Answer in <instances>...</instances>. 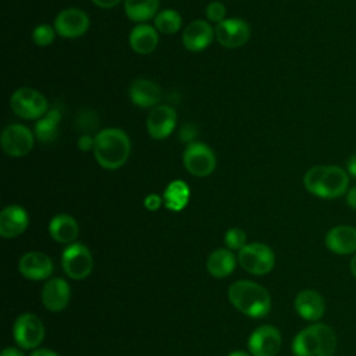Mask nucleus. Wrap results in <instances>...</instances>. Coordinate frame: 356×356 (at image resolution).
Listing matches in <instances>:
<instances>
[{
  "label": "nucleus",
  "instance_id": "obj_1",
  "mask_svg": "<svg viewBox=\"0 0 356 356\" xmlns=\"http://www.w3.org/2000/svg\"><path fill=\"white\" fill-rule=\"evenodd\" d=\"M95 159L104 170L122 167L131 154L129 136L120 128H104L95 135Z\"/></svg>",
  "mask_w": 356,
  "mask_h": 356
},
{
  "label": "nucleus",
  "instance_id": "obj_2",
  "mask_svg": "<svg viewBox=\"0 0 356 356\" xmlns=\"http://www.w3.org/2000/svg\"><path fill=\"white\" fill-rule=\"evenodd\" d=\"M306 191L321 199H335L348 192L349 174L338 165H314L303 177Z\"/></svg>",
  "mask_w": 356,
  "mask_h": 356
},
{
  "label": "nucleus",
  "instance_id": "obj_3",
  "mask_svg": "<svg viewBox=\"0 0 356 356\" xmlns=\"http://www.w3.org/2000/svg\"><path fill=\"white\" fill-rule=\"evenodd\" d=\"M228 299L235 309L252 318L266 317L271 309L268 291L253 281L239 280L231 284Z\"/></svg>",
  "mask_w": 356,
  "mask_h": 356
},
{
  "label": "nucleus",
  "instance_id": "obj_4",
  "mask_svg": "<svg viewBox=\"0 0 356 356\" xmlns=\"http://www.w3.org/2000/svg\"><path fill=\"white\" fill-rule=\"evenodd\" d=\"M335 350V331L323 323L307 325L292 341L293 356H334Z\"/></svg>",
  "mask_w": 356,
  "mask_h": 356
},
{
  "label": "nucleus",
  "instance_id": "obj_5",
  "mask_svg": "<svg viewBox=\"0 0 356 356\" xmlns=\"http://www.w3.org/2000/svg\"><path fill=\"white\" fill-rule=\"evenodd\" d=\"M14 114L25 120H39L49 111L47 99L33 88H19L10 99Z\"/></svg>",
  "mask_w": 356,
  "mask_h": 356
},
{
  "label": "nucleus",
  "instance_id": "obj_6",
  "mask_svg": "<svg viewBox=\"0 0 356 356\" xmlns=\"http://www.w3.org/2000/svg\"><path fill=\"white\" fill-rule=\"evenodd\" d=\"M238 261L250 274L263 275L273 270L275 264V256L270 246L261 242H253L245 245L238 252Z\"/></svg>",
  "mask_w": 356,
  "mask_h": 356
},
{
  "label": "nucleus",
  "instance_id": "obj_7",
  "mask_svg": "<svg viewBox=\"0 0 356 356\" xmlns=\"http://www.w3.org/2000/svg\"><path fill=\"white\" fill-rule=\"evenodd\" d=\"M184 167L193 177H207L216 170L217 159L211 147L202 142H191L182 154Z\"/></svg>",
  "mask_w": 356,
  "mask_h": 356
},
{
  "label": "nucleus",
  "instance_id": "obj_8",
  "mask_svg": "<svg viewBox=\"0 0 356 356\" xmlns=\"http://www.w3.org/2000/svg\"><path fill=\"white\" fill-rule=\"evenodd\" d=\"M64 273L72 280L86 278L93 267V259L90 250L79 242L70 243L61 257Z\"/></svg>",
  "mask_w": 356,
  "mask_h": 356
},
{
  "label": "nucleus",
  "instance_id": "obj_9",
  "mask_svg": "<svg viewBox=\"0 0 356 356\" xmlns=\"http://www.w3.org/2000/svg\"><path fill=\"white\" fill-rule=\"evenodd\" d=\"M13 335L22 349H33L44 339V325L38 316L24 313L15 320Z\"/></svg>",
  "mask_w": 356,
  "mask_h": 356
},
{
  "label": "nucleus",
  "instance_id": "obj_10",
  "mask_svg": "<svg viewBox=\"0 0 356 356\" xmlns=\"http://www.w3.org/2000/svg\"><path fill=\"white\" fill-rule=\"evenodd\" d=\"M35 134L22 124H10L1 132V147L6 154L21 157L33 147Z\"/></svg>",
  "mask_w": 356,
  "mask_h": 356
},
{
  "label": "nucleus",
  "instance_id": "obj_11",
  "mask_svg": "<svg viewBox=\"0 0 356 356\" xmlns=\"http://www.w3.org/2000/svg\"><path fill=\"white\" fill-rule=\"evenodd\" d=\"M90 21L88 14L79 8H65L60 11L54 19L56 33L61 38L75 39L86 33L89 29Z\"/></svg>",
  "mask_w": 356,
  "mask_h": 356
},
{
  "label": "nucleus",
  "instance_id": "obj_12",
  "mask_svg": "<svg viewBox=\"0 0 356 356\" xmlns=\"http://www.w3.org/2000/svg\"><path fill=\"white\" fill-rule=\"evenodd\" d=\"M217 42L225 49H238L250 38V26L241 18H225L214 28Z\"/></svg>",
  "mask_w": 356,
  "mask_h": 356
},
{
  "label": "nucleus",
  "instance_id": "obj_13",
  "mask_svg": "<svg viewBox=\"0 0 356 356\" xmlns=\"http://www.w3.org/2000/svg\"><path fill=\"white\" fill-rule=\"evenodd\" d=\"M177 125V111L167 104L153 107L146 118V128L153 139L161 140L172 134Z\"/></svg>",
  "mask_w": 356,
  "mask_h": 356
},
{
  "label": "nucleus",
  "instance_id": "obj_14",
  "mask_svg": "<svg viewBox=\"0 0 356 356\" xmlns=\"http://www.w3.org/2000/svg\"><path fill=\"white\" fill-rule=\"evenodd\" d=\"M252 356H275L281 348V334L273 325H260L249 337Z\"/></svg>",
  "mask_w": 356,
  "mask_h": 356
},
{
  "label": "nucleus",
  "instance_id": "obj_15",
  "mask_svg": "<svg viewBox=\"0 0 356 356\" xmlns=\"http://www.w3.org/2000/svg\"><path fill=\"white\" fill-rule=\"evenodd\" d=\"M19 273L32 281L49 278L53 273L51 259L42 252H28L18 261Z\"/></svg>",
  "mask_w": 356,
  "mask_h": 356
},
{
  "label": "nucleus",
  "instance_id": "obj_16",
  "mask_svg": "<svg viewBox=\"0 0 356 356\" xmlns=\"http://www.w3.org/2000/svg\"><path fill=\"white\" fill-rule=\"evenodd\" d=\"M216 38L214 28L204 19L192 21L182 33V43L186 50L197 53L204 50Z\"/></svg>",
  "mask_w": 356,
  "mask_h": 356
},
{
  "label": "nucleus",
  "instance_id": "obj_17",
  "mask_svg": "<svg viewBox=\"0 0 356 356\" xmlns=\"http://www.w3.org/2000/svg\"><path fill=\"white\" fill-rule=\"evenodd\" d=\"M29 224L28 213L18 204H10L0 213V235L3 238H17L25 232Z\"/></svg>",
  "mask_w": 356,
  "mask_h": 356
},
{
  "label": "nucleus",
  "instance_id": "obj_18",
  "mask_svg": "<svg viewBox=\"0 0 356 356\" xmlns=\"http://www.w3.org/2000/svg\"><path fill=\"white\" fill-rule=\"evenodd\" d=\"M70 298V285L63 278H50L42 289V303L50 312H61L65 309Z\"/></svg>",
  "mask_w": 356,
  "mask_h": 356
},
{
  "label": "nucleus",
  "instance_id": "obj_19",
  "mask_svg": "<svg viewBox=\"0 0 356 356\" xmlns=\"http://www.w3.org/2000/svg\"><path fill=\"white\" fill-rule=\"evenodd\" d=\"M328 250L335 254H350L356 252V228L352 225L332 227L324 238Z\"/></svg>",
  "mask_w": 356,
  "mask_h": 356
},
{
  "label": "nucleus",
  "instance_id": "obj_20",
  "mask_svg": "<svg viewBox=\"0 0 356 356\" xmlns=\"http://www.w3.org/2000/svg\"><path fill=\"white\" fill-rule=\"evenodd\" d=\"M296 313L307 321H317L325 313V302L314 289H303L295 298Z\"/></svg>",
  "mask_w": 356,
  "mask_h": 356
},
{
  "label": "nucleus",
  "instance_id": "obj_21",
  "mask_svg": "<svg viewBox=\"0 0 356 356\" xmlns=\"http://www.w3.org/2000/svg\"><path fill=\"white\" fill-rule=\"evenodd\" d=\"M129 99L142 108H153L161 100V89L157 83L146 78L135 79L129 86Z\"/></svg>",
  "mask_w": 356,
  "mask_h": 356
},
{
  "label": "nucleus",
  "instance_id": "obj_22",
  "mask_svg": "<svg viewBox=\"0 0 356 356\" xmlns=\"http://www.w3.org/2000/svg\"><path fill=\"white\" fill-rule=\"evenodd\" d=\"M128 40L135 53L150 54L159 44L157 29L147 24H139L129 32Z\"/></svg>",
  "mask_w": 356,
  "mask_h": 356
},
{
  "label": "nucleus",
  "instance_id": "obj_23",
  "mask_svg": "<svg viewBox=\"0 0 356 356\" xmlns=\"http://www.w3.org/2000/svg\"><path fill=\"white\" fill-rule=\"evenodd\" d=\"M50 236L60 243H74L78 236L79 227L76 220L70 214H57L49 224Z\"/></svg>",
  "mask_w": 356,
  "mask_h": 356
},
{
  "label": "nucleus",
  "instance_id": "obj_24",
  "mask_svg": "<svg viewBox=\"0 0 356 356\" xmlns=\"http://www.w3.org/2000/svg\"><path fill=\"white\" fill-rule=\"evenodd\" d=\"M236 266V259L229 249H217L207 257V271L214 278L228 277Z\"/></svg>",
  "mask_w": 356,
  "mask_h": 356
},
{
  "label": "nucleus",
  "instance_id": "obj_25",
  "mask_svg": "<svg viewBox=\"0 0 356 356\" xmlns=\"http://www.w3.org/2000/svg\"><path fill=\"white\" fill-rule=\"evenodd\" d=\"M61 121V113L57 108L49 110L35 125V138L42 143H50L58 136V127Z\"/></svg>",
  "mask_w": 356,
  "mask_h": 356
},
{
  "label": "nucleus",
  "instance_id": "obj_26",
  "mask_svg": "<svg viewBox=\"0 0 356 356\" xmlns=\"http://www.w3.org/2000/svg\"><path fill=\"white\" fill-rule=\"evenodd\" d=\"M189 186L182 179H175L168 184L164 191L163 202L165 207L171 211H181L189 202Z\"/></svg>",
  "mask_w": 356,
  "mask_h": 356
},
{
  "label": "nucleus",
  "instance_id": "obj_27",
  "mask_svg": "<svg viewBox=\"0 0 356 356\" xmlns=\"http://www.w3.org/2000/svg\"><path fill=\"white\" fill-rule=\"evenodd\" d=\"M160 0H124L127 17L134 22H145L157 15Z\"/></svg>",
  "mask_w": 356,
  "mask_h": 356
},
{
  "label": "nucleus",
  "instance_id": "obj_28",
  "mask_svg": "<svg viewBox=\"0 0 356 356\" xmlns=\"http://www.w3.org/2000/svg\"><path fill=\"white\" fill-rule=\"evenodd\" d=\"M181 25H182V18L179 13L171 8L157 13V15L154 17V28L164 35L177 33Z\"/></svg>",
  "mask_w": 356,
  "mask_h": 356
},
{
  "label": "nucleus",
  "instance_id": "obj_29",
  "mask_svg": "<svg viewBox=\"0 0 356 356\" xmlns=\"http://www.w3.org/2000/svg\"><path fill=\"white\" fill-rule=\"evenodd\" d=\"M76 129H79L82 134H89L97 129L99 125V115L92 108H82L75 120Z\"/></svg>",
  "mask_w": 356,
  "mask_h": 356
},
{
  "label": "nucleus",
  "instance_id": "obj_30",
  "mask_svg": "<svg viewBox=\"0 0 356 356\" xmlns=\"http://www.w3.org/2000/svg\"><path fill=\"white\" fill-rule=\"evenodd\" d=\"M54 36H56V29L49 24H40L32 32V40L42 47L49 46L54 40Z\"/></svg>",
  "mask_w": 356,
  "mask_h": 356
},
{
  "label": "nucleus",
  "instance_id": "obj_31",
  "mask_svg": "<svg viewBox=\"0 0 356 356\" xmlns=\"http://www.w3.org/2000/svg\"><path fill=\"white\" fill-rule=\"evenodd\" d=\"M224 241H225V245L228 246V249L241 250L246 245V234L241 228H236V227L235 228H229L225 232Z\"/></svg>",
  "mask_w": 356,
  "mask_h": 356
},
{
  "label": "nucleus",
  "instance_id": "obj_32",
  "mask_svg": "<svg viewBox=\"0 0 356 356\" xmlns=\"http://www.w3.org/2000/svg\"><path fill=\"white\" fill-rule=\"evenodd\" d=\"M225 6L221 1H211L206 7V17L209 22H214L216 25L225 19Z\"/></svg>",
  "mask_w": 356,
  "mask_h": 356
},
{
  "label": "nucleus",
  "instance_id": "obj_33",
  "mask_svg": "<svg viewBox=\"0 0 356 356\" xmlns=\"http://www.w3.org/2000/svg\"><path fill=\"white\" fill-rule=\"evenodd\" d=\"M78 147L82 152H89L95 149V136L89 135V134H82L78 139Z\"/></svg>",
  "mask_w": 356,
  "mask_h": 356
},
{
  "label": "nucleus",
  "instance_id": "obj_34",
  "mask_svg": "<svg viewBox=\"0 0 356 356\" xmlns=\"http://www.w3.org/2000/svg\"><path fill=\"white\" fill-rule=\"evenodd\" d=\"M161 203H163V199H161L159 195H154V193L147 195V196L145 197V200H143L145 207H146L147 210H150V211L157 210V209L161 206Z\"/></svg>",
  "mask_w": 356,
  "mask_h": 356
},
{
  "label": "nucleus",
  "instance_id": "obj_35",
  "mask_svg": "<svg viewBox=\"0 0 356 356\" xmlns=\"http://www.w3.org/2000/svg\"><path fill=\"white\" fill-rule=\"evenodd\" d=\"M95 6L100 7V8H113L117 4H120L122 0H90Z\"/></svg>",
  "mask_w": 356,
  "mask_h": 356
},
{
  "label": "nucleus",
  "instance_id": "obj_36",
  "mask_svg": "<svg viewBox=\"0 0 356 356\" xmlns=\"http://www.w3.org/2000/svg\"><path fill=\"white\" fill-rule=\"evenodd\" d=\"M346 172H348L350 177L356 178V153L352 154V156L348 159V161H346Z\"/></svg>",
  "mask_w": 356,
  "mask_h": 356
},
{
  "label": "nucleus",
  "instance_id": "obj_37",
  "mask_svg": "<svg viewBox=\"0 0 356 356\" xmlns=\"http://www.w3.org/2000/svg\"><path fill=\"white\" fill-rule=\"evenodd\" d=\"M346 203L349 207L356 210V186H352L346 192Z\"/></svg>",
  "mask_w": 356,
  "mask_h": 356
},
{
  "label": "nucleus",
  "instance_id": "obj_38",
  "mask_svg": "<svg viewBox=\"0 0 356 356\" xmlns=\"http://www.w3.org/2000/svg\"><path fill=\"white\" fill-rule=\"evenodd\" d=\"M1 356H24V353L17 349V348H13V346H8L6 348L3 352H1Z\"/></svg>",
  "mask_w": 356,
  "mask_h": 356
},
{
  "label": "nucleus",
  "instance_id": "obj_39",
  "mask_svg": "<svg viewBox=\"0 0 356 356\" xmlns=\"http://www.w3.org/2000/svg\"><path fill=\"white\" fill-rule=\"evenodd\" d=\"M29 356H58V353H56L50 349H36Z\"/></svg>",
  "mask_w": 356,
  "mask_h": 356
},
{
  "label": "nucleus",
  "instance_id": "obj_40",
  "mask_svg": "<svg viewBox=\"0 0 356 356\" xmlns=\"http://www.w3.org/2000/svg\"><path fill=\"white\" fill-rule=\"evenodd\" d=\"M350 271H352L353 277L356 278V253H355V256H353L352 260H350Z\"/></svg>",
  "mask_w": 356,
  "mask_h": 356
},
{
  "label": "nucleus",
  "instance_id": "obj_41",
  "mask_svg": "<svg viewBox=\"0 0 356 356\" xmlns=\"http://www.w3.org/2000/svg\"><path fill=\"white\" fill-rule=\"evenodd\" d=\"M228 356H250V355L246 353V352H242V350H235V352L229 353Z\"/></svg>",
  "mask_w": 356,
  "mask_h": 356
}]
</instances>
